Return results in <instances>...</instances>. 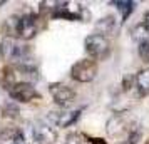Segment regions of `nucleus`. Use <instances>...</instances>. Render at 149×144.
Instances as JSON below:
<instances>
[{"label": "nucleus", "mask_w": 149, "mask_h": 144, "mask_svg": "<svg viewBox=\"0 0 149 144\" xmlns=\"http://www.w3.org/2000/svg\"><path fill=\"white\" fill-rule=\"evenodd\" d=\"M97 72H99V64L95 61H92V59L86 57V59H81L75 64H72L69 76L75 82L87 84V82H92L97 77Z\"/></svg>", "instance_id": "nucleus-1"}, {"label": "nucleus", "mask_w": 149, "mask_h": 144, "mask_svg": "<svg viewBox=\"0 0 149 144\" xmlns=\"http://www.w3.org/2000/svg\"><path fill=\"white\" fill-rule=\"evenodd\" d=\"M84 47H86V54L89 55V59L92 61H104L111 52V44L106 37H102L99 34H91L86 37L84 40Z\"/></svg>", "instance_id": "nucleus-2"}, {"label": "nucleus", "mask_w": 149, "mask_h": 144, "mask_svg": "<svg viewBox=\"0 0 149 144\" xmlns=\"http://www.w3.org/2000/svg\"><path fill=\"white\" fill-rule=\"evenodd\" d=\"M8 96L12 99V102H20V104H29L34 101H40V94L37 92L34 84L19 81L12 89L8 90Z\"/></svg>", "instance_id": "nucleus-3"}, {"label": "nucleus", "mask_w": 149, "mask_h": 144, "mask_svg": "<svg viewBox=\"0 0 149 144\" xmlns=\"http://www.w3.org/2000/svg\"><path fill=\"white\" fill-rule=\"evenodd\" d=\"M49 90H50V96L54 99V102L61 109H67L70 104H74L75 97H77L75 90L72 87H69L67 84H62V82L50 84L49 86Z\"/></svg>", "instance_id": "nucleus-4"}, {"label": "nucleus", "mask_w": 149, "mask_h": 144, "mask_svg": "<svg viewBox=\"0 0 149 144\" xmlns=\"http://www.w3.org/2000/svg\"><path fill=\"white\" fill-rule=\"evenodd\" d=\"M132 127L134 126L126 119V112H116L106 124V131L111 137H121V136L127 137L129 131Z\"/></svg>", "instance_id": "nucleus-5"}, {"label": "nucleus", "mask_w": 149, "mask_h": 144, "mask_svg": "<svg viewBox=\"0 0 149 144\" xmlns=\"http://www.w3.org/2000/svg\"><path fill=\"white\" fill-rule=\"evenodd\" d=\"M39 20L40 17L35 14H25L20 17L19 25V39L22 40H32L39 32Z\"/></svg>", "instance_id": "nucleus-6"}, {"label": "nucleus", "mask_w": 149, "mask_h": 144, "mask_svg": "<svg viewBox=\"0 0 149 144\" xmlns=\"http://www.w3.org/2000/svg\"><path fill=\"white\" fill-rule=\"evenodd\" d=\"M82 109H75V111H62V112H54L55 116H49V119L52 121V127L57 126V127H70L72 124L77 122V119L81 116Z\"/></svg>", "instance_id": "nucleus-7"}, {"label": "nucleus", "mask_w": 149, "mask_h": 144, "mask_svg": "<svg viewBox=\"0 0 149 144\" xmlns=\"http://www.w3.org/2000/svg\"><path fill=\"white\" fill-rule=\"evenodd\" d=\"M32 136L39 144H54L55 139H57V132L52 126L40 124V126H35L32 129Z\"/></svg>", "instance_id": "nucleus-8"}, {"label": "nucleus", "mask_w": 149, "mask_h": 144, "mask_svg": "<svg viewBox=\"0 0 149 144\" xmlns=\"http://www.w3.org/2000/svg\"><path fill=\"white\" fill-rule=\"evenodd\" d=\"M0 144H27V139L19 127L7 126L0 131Z\"/></svg>", "instance_id": "nucleus-9"}, {"label": "nucleus", "mask_w": 149, "mask_h": 144, "mask_svg": "<svg viewBox=\"0 0 149 144\" xmlns=\"http://www.w3.org/2000/svg\"><path fill=\"white\" fill-rule=\"evenodd\" d=\"M134 90L137 97L149 96V67L141 69L134 76Z\"/></svg>", "instance_id": "nucleus-10"}, {"label": "nucleus", "mask_w": 149, "mask_h": 144, "mask_svg": "<svg viewBox=\"0 0 149 144\" xmlns=\"http://www.w3.org/2000/svg\"><path fill=\"white\" fill-rule=\"evenodd\" d=\"M19 82V72H17V69L14 65H5L3 69H0V86L3 87V89L10 90L14 87L15 84Z\"/></svg>", "instance_id": "nucleus-11"}, {"label": "nucleus", "mask_w": 149, "mask_h": 144, "mask_svg": "<svg viewBox=\"0 0 149 144\" xmlns=\"http://www.w3.org/2000/svg\"><path fill=\"white\" fill-rule=\"evenodd\" d=\"M116 25H117V20H116L114 15H106V17H102L95 22L94 34H99L107 39V35H111L116 30Z\"/></svg>", "instance_id": "nucleus-12"}, {"label": "nucleus", "mask_w": 149, "mask_h": 144, "mask_svg": "<svg viewBox=\"0 0 149 144\" xmlns=\"http://www.w3.org/2000/svg\"><path fill=\"white\" fill-rule=\"evenodd\" d=\"M15 47H17V40L15 39L3 37L2 42H0V57L5 59L7 62H12L15 55Z\"/></svg>", "instance_id": "nucleus-13"}, {"label": "nucleus", "mask_w": 149, "mask_h": 144, "mask_svg": "<svg viewBox=\"0 0 149 144\" xmlns=\"http://www.w3.org/2000/svg\"><path fill=\"white\" fill-rule=\"evenodd\" d=\"M19 25H20V15H10L3 22V34L10 39H19Z\"/></svg>", "instance_id": "nucleus-14"}, {"label": "nucleus", "mask_w": 149, "mask_h": 144, "mask_svg": "<svg viewBox=\"0 0 149 144\" xmlns=\"http://www.w3.org/2000/svg\"><path fill=\"white\" fill-rule=\"evenodd\" d=\"M131 37H132L137 44H142V42L149 40V29L146 27L142 22H139V24H136L134 27L131 29Z\"/></svg>", "instance_id": "nucleus-15"}, {"label": "nucleus", "mask_w": 149, "mask_h": 144, "mask_svg": "<svg viewBox=\"0 0 149 144\" xmlns=\"http://www.w3.org/2000/svg\"><path fill=\"white\" fill-rule=\"evenodd\" d=\"M0 116L5 117V119H19L20 117V109L15 102H5L0 107Z\"/></svg>", "instance_id": "nucleus-16"}, {"label": "nucleus", "mask_w": 149, "mask_h": 144, "mask_svg": "<svg viewBox=\"0 0 149 144\" xmlns=\"http://www.w3.org/2000/svg\"><path fill=\"white\" fill-rule=\"evenodd\" d=\"M112 5H117L119 12H121V17H122V22H126L129 19V15L134 12L136 8V3L131 2V0H122V2H111Z\"/></svg>", "instance_id": "nucleus-17"}, {"label": "nucleus", "mask_w": 149, "mask_h": 144, "mask_svg": "<svg viewBox=\"0 0 149 144\" xmlns=\"http://www.w3.org/2000/svg\"><path fill=\"white\" fill-rule=\"evenodd\" d=\"M137 54H139V57H141L142 62L149 64V40L139 44V47H137Z\"/></svg>", "instance_id": "nucleus-18"}, {"label": "nucleus", "mask_w": 149, "mask_h": 144, "mask_svg": "<svg viewBox=\"0 0 149 144\" xmlns=\"http://www.w3.org/2000/svg\"><path fill=\"white\" fill-rule=\"evenodd\" d=\"M121 89H122V92H129L131 89H134V76H127L124 81L121 82Z\"/></svg>", "instance_id": "nucleus-19"}, {"label": "nucleus", "mask_w": 149, "mask_h": 144, "mask_svg": "<svg viewBox=\"0 0 149 144\" xmlns=\"http://www.w3.org/2000/svg\"><path fill=\"white\" fill-rule=\"evenodd\" d=\"M64 144H82V136L75 134V132H70V134H67V136H65Z\"/></svg>", "instance_id": "nucleus-20"}, {"label": "nucleus", "mask_w": 149, "mask_h": 144, "mask_svg": "<svg viewBox=\"0 0 149 144\" xmlns=\"http://www.w3.org/2000/svg\"><path fill=\"white\" fill-rule=\"evenodd\" d=\"M91 144H107V141L104 137H92L91 139Z\"/></svg>", "instance_id": "nucleus-21"}, {"label": "nucleus", "mask_w": 149, "mask_h": 144, "mask_svg": "<svg viewBox=\"0 0 149 144\" xmlns=\"http://www.w3.org/2000/svg\"><path fill=\"white\" fill-rule=\"evenodd\" d=\"M142 24L149 29V10L148 12H144V15H142Z\"/></svg>", "instance_id": "nucleus-22"}, {"label": "nucleus", "mask_w": 149, "mask_h": 144, "mask_svg": "<svg viewBox=\"0 0 149 144\" xmlns=\"http://www.w3.org/2000/svg\"><path fill=\"white\" fill-rule=\"evenodd\" d=\"M146 144H149V137H148V141H146Z\"/></svg>", "instance_id": "nucleus-23"}]
</instances>
